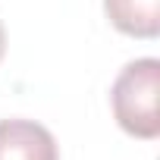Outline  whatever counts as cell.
<instances>
[{
  "label": "cell",
  "instance_id": "cell-1",
  "mask_svg": "<svg viewBox=\"0 0 160 160\" xmlns=\"http://www.w3.org/2000/svg\"><path fill=\"white\" fill-rule=\"evenodd\" d=\"M157 91H160V60L141 57L122 66V72L116 75V82L110 88L113 116L122 132L141 141H154L160 135Z\"/></svg>",
  "mask_w": 160,
  "mask_h": 160
},
{
  "label": "cell",
  "instance_id": "cell-2",
  "mask_svg": "<svg viewBox=\"0 0 160 160\" xmlns=\"http://www.w3.org/2000/svg\"><path fill=\"white\" fill-rule=\"evenodd\" d=\"M0 160H60V148L35 119H0Z\"/></svg>",
  "mask_w": 160,
  "mask_h": 160
},
{
  "label": "cell",
  "instance_id": "cell-3",
  "mask_svg": "<svg viewBox=\"0 0 160 160\" xmlns=\"http://www.w3.org/2000/svg\"><path fill=\"white\" fill-rule=\"evenodd\" d=\"M104 13L129 38L151 41L160 35V0H104Z\"/></svg>",
  "mask_w": 160,
  "mask_h": 160
},
{
  "label": "cell",
  "instance_id": "cell-4",
  "mask_svg": "<svg viewBox=\"0 0 160 160\" xmlns=\"http://www.w3.org/2000/svg\"><path fill=\"white\" fill-rule=\"evenodd\" d=\"M7 53V32H3V22H0V60Z\"/></svg>",
  "mask_w": 160,
  "mask_h": 160
}]
</instances>
